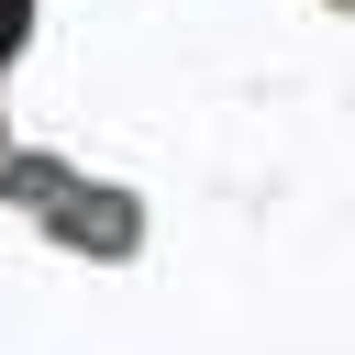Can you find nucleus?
I'll return each mask as SVG.
<instances>
[{"mask_svg":"<svg viewBox=\"0 0 355 355\" xmlns=\"http://www.w3.org/2000/svg\"><path fill=\"white\" fill-rule=\"evenodd\" d=\"M55 233H89V244H133V200H55Z\"/></svg>","mask_w":355,"mask_h":355,"instance_id":"1","label":"nucleus"},{"mask_svg":"<svg viewBox=\"0 0 355 355\" xmlns=\"http://www.w3.org/2000/svg\"><path fill=\"white\" fill-rule=\"evenodd\" d=\"M22 22H33V0H0V55L22 44Z\"/></svg>","mask_w":355,"mask_h":355,"instance_id":"2","label":"nucleus"}]
</instances>
